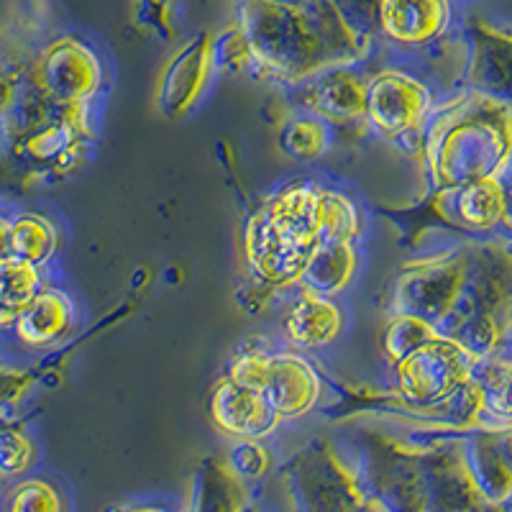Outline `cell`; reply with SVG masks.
<instances>
[{"label": "cell", "mask_w": 512, "mask_h": 512, "mask_svg": "<svg viewBox=\"0 0 512 512\" xmlns=\"http://www.w3.org/2000/svg\"><path fill=\"white\" fill-rule=\"evenodd\" d=\"M75 326V305L64 292L41 290L34 303L13 323L18 341L31 349L59 344Z\"/></svg>", "instance_id": "7c38bea8"}, {"label": "cell", "mask_w": 512, "mask_h": 512, "mask_svg": "<svg viewBox=\"0 0 512 512\" xmlns=\"http://www.w3.org/2000/svg\"><path fill=\"white\" fill-rule=\"evenodd\" d=\"M356 264H359L356 244H320L305 269L300 290L323 297L338 295L354 282Z\"/></svg>", "instance_id": "4fadbf2b"}, {"label": "cell", "mask_w": 512, "mask_h": 512, "mask_svg": "<svg viewBox=\"0 0 512 512\" xmlns=\"http://www.w3.org/2000/svg\"><path fill=\"white\" fill-rule=\"evenodd\" d=\"M29 377L26 374L11 372V369H0V413L6 408H11L13 402L21 397V392L26 390Z\"/></svg>", "instance_id": "cb8c5ba5"}, {"label": "cell", "mask_w": 512, "mask_h": 512, "mask_svg": "<svg viewBox=\"0 0 512 512\" xmlns=\"http://www.w3.org/2000/svg\"><path fill=\"white\" fill-rule=\"evenodd\" d=\"M3 512H64V505L47 479H24L8 492Z\"/></svg>", "instance_id": "ffe728a7"}, {"label": "cell", "mask_w": 512, "mask_h": 512, "mask_svg": "<svg viewBox=\"0 0 512 512\" xmlns=\"http://www.w3.org/2000/svg\"><path fill=\"white\" fill-rule=\"evenodd\" d=\"M320 187L292 182L256 210L244 228L246 264L272 287H300L320 246Z\"/></svg>", "instance_id": "3957f363"}, {"label": "cell", "mask_w": 512, "mask_h": 512, "mask_svg": "<svg viewBox=\"0 0 512 512\" xmlns=\"http://www.w3.org/2000/svg\"><path fill=\"white\" fill-rule=\"evenodd\" d=\"M210 62H213V49L208 44L190 49L185 57L177 59L175 67L167 72V80H164L162 105L169 113L185 111L187 105H192V100L198 98L205 80H208Z\"/></svg>", "instance_id": "5bb4252c"}, {"label": "cell", "mask_w": 512, "mask_h": 512, "mask_svg": "<svg viewBox=\"0 0 512 512\" xmlns=\"http://www.w3.org/2000/svg\"><path fill=\"white\" fill-rule=\"evenodd\" d=\"M41 290L44 287H41L39 267L13 259V256L3 259L0 262V328L13 326L18 315L34 303Z\"/></svg>", "instance_id": "9a60e30c"}, {"label": "cell", "mask_w": 512, "mask_h": 512, "mask_svg": "<svg viewBox=\"0 0 512 512\" xmlns=\"http://www.w3.org/2000/svg\"><path fill=\"white\" fill-rule=\"evenodd\" d=\"M36 459V446L16 428H0V477L24 474Z\"/></svg>", "instance_id": "7402d4cb"}, {"label": "cell", "mask_w": 512, "mask_h": 512, "mask_svg": "<svg viewBox=\"0 0 512 512\" xmlns=\"http://www.w3.org/2000/svg\"><path fill=\"white\" fill-rule=\"evenodd\" d=\"M11 256V221L0 218V262Z\"/></svg>", "instance_id": "484cf974"}, {"label": "cell", "mask_w": 512, "mask_h": 512, "mask_svg": "<svg viewBox=\"0 0 512 512\" xmlns=\"http://www.w3.org/2000/svg\"><path fill=\"white\" fill-rule=\"evenodd\" d=\"M285 336L300 349H326L346 328V313L333 297L300 290L285 315Z\"/></svg>", "instance_id": "30bf717a"}, {"label": "cell", "mask_w": 512, "mask_h": 512, "mask_svg": "<svg viewBox=\"0 0 512 512\" xmlns=\"http://www.w3.org/2000/svg\"><path fill=\"white\" fill-rule=\"evenodd\" d=\"M228 379L264 395L282 420L308 415L318 405L323 382L305 356L295 351H249L231 364Z\"/></svg>", "instance_id": "277c9868"}, {"label": "cell", "mask_w": 512, "mask_h": 512, "mask_svg": "<svg viewBox=\"0 0 512 512\" xmlns=\"http://www.w3.org/2000/svg\"><path fill=\"white\" fill-rule=\"evenodd\" d=\"M454 198L456 218L464 226L477 228V231L495 228L507 213L505 187L500 185V180H482L459 187V190H454Z\"/></svg>", "instance_id": "2e32d148"}, {"label": "cell", "mask_w": 512, "mask_h": 512, "mask_svg": "<svg viewBox=\"0 0 512 512\" xmlns=\"http://www.w3.org/2000/svg\"><path fill=\"white\" fill-rule=\"evenodd\" d=\"M210 418L218 431L241 441H262L280 428L282 418L264 400V395L246 390L231 379H221L210 397Z\"/></svg>", "instance_id": "ba28073f"}, {"label": "cell", "mask_w": 512, "mask_h": 512, "mask_svg": "<svg viewBox=\"0 0 512 512\" xmlns=\"http://www.w3.org/2000/svg\"><path fill=\"white\" fill-rule=\"evenodd\" d=\"M323 6L251 3L241 8L246 59L267 75L308 82L320 72L354 62V44L341 18L318 16Z\"/></svg>", "instance_id": "6da1fadb"}, {"label": "cell", "mask_w": 512, "mask_h": 512, "mask_svg": "<svg viewBox=\"0 0 512 512\" xmlns=\"http://www.w3.org/2000/svg\"><path fill=\"white\" fill-rule=\"evenodd\" d=\"M320 244H356L361 233V216L354 200L344 192L320 187Z\"/></svg>", "instance_id": "ac0fdd59"}, {"label": "cell", "mask_w": 512, "mask_h": 512, "mask_svg": "<svg viewBox=\"0 0 512 512\" xmlns=\"http://www.w3.org/2000/svg\"><path fill=\"white\" fill-rule=\"evenodd\" d=\"M308 113L326 123H351L367 118V80L344 64L308 80Z\"/></svg>", "instance_id": "9c48e42d"}, {"label": "cell", "mask_w": 512, "mask_h": 512, "mask_svg": "<svg viewBox=\"0 0 512 512\" xmlns=\"http://www.w3.org/2000/svg\"><path fill=\"white\" fill-rule=\"evenodd\" d=\"M59 236L52 221L36 213H24L11 221V256L26 264L41 267L57 251Z\"/></svg>", "instance_id": "e0dca14e"}, {"label": "cell", "mask_w": 512, "mask_h": 512, "mask_svg": "<svg viewBox=\"0 0 512 512\" xmlns=\"http://www.w3.org/2000/svg\"><path fill=\"white\" fill-rule=\"evenodd\" d=\"M482 408L502 420H512V361L500 364L482 387Z\"/></svg>", "instance_id": "603a6c76"}, {"label": "cell", "mask_w": 512, "mask_h": 512, "mask_svg": "<svg viewBox=\"0 0 512 512\" xmlns=\"http://www.w3.org/2000/svg\"><path fill=\"white\" fill-rule=\"evenodd\" d=\"M282 146L290 157L300 159V162L318 159L331 146V123L313 113H305L285 128Z\"/></svg>", "instance_id": "d6986e66"}, {"label": "cell", "mask_w": 512, "mask_h": 512, "mask_svg": "<svg viewBox=\"0 0 512 512\" xmlns=\"http://www.w3.org/2000/svg\"><path fill=\"white\" fill-rule=\"evenodd\" d=\"M21 80L13 75H8V72H0V121L8 116V111L13 108V103H16L18 93H21Z\"/></svg>", "instance_id": "d4e9b609"}, {"label": "cell", "mask_w": 512, "mask_h": 512, "mask_svg": "<svg viewBox=\"0 0 512 512\" xmlns=\"http://www.w3.org/2000/svg\"><path fill=\"white\" fill-rule=\"evenodd\" d=\"M438 333L433 328V323L423 318H415V315H397L387 326V333H384V351L390 354V359L400 361L410 354V351L418 349L420 344H425L428 338Z\"/></svg>", "instance_id": "44dd1931"}, {"label": "cell", "mask_w": 512, "mask_h": 512, "mask_svg": "<svg viewBox=\"0 0 512 512\" xmlns=\"http://www.w3.org/2000/svg\"><path fill=\"white\" fill-rule=\"evenodd\" d=\"M512 154V113L500 100L466 95L433 111L425 134V157L441 187L497 180Z\"/></svg>", "instance_id": "7a4b0ae2"}, {"label": "cell", "mask_w": 512, "mask_h": 512, "mask_svg": "<svg viewBox=\"0 0 512 512\" xmlns=\"http://www.w3.org/2000/svg\"><path fill=\"white\" fill-rule=\"evenodd\" d=\"M34 82L49 103L80 108L88 105L103 88V64L88 44L64 36L52 41L47 52L41 54Z\"/></svg>", "instance_id": "8992f818"}, {"label": "cell", "mask_w": 512, "mask_h": 512, "mask_svg": "<svg viewBox=\"0 0 512 512\" xmlns=\"http://www.w3.org/2000/svg\"><path fill=\"white\" fill-rule=\"evenodd\" d=\"M116 512H169L164 507H152V505H134V507H121Z\"/></svg>", "instance_id": "4316f807"}, {"label": "cell", "mask_w": 512, "mask_h": 512, "mask_svg": "<svg viewBox=\"0 0 512 512\" xmlns=\"http://www.w3.org/2000/svg\"><path fill=\"white\" fill-rule=\"evenodd\" d=\"M479 356L448 333H433L425 344L395 364L397 390L415 405H436L472 384Z\"/></svg>", "instance_id": "5b68a950"}, {"label": "cell", "mask_w": 512, "mask_h": 512, "mask_svg": "<svg viewBox=\"0 0 512 512\" xmlns=\"http://www.w3.org/2000/svg\"><path fill=\"white\" fill-rule=\"evenodd\" d=\"M451 21V6L441 0H390L379 6V26L392 41L423 47L436 41Z\"/></svg>", "instance_id": "8fae6325"}, {"label": "cell", "mask_w": 512, "mask_h": 512, "mask_svg": "<svg viewBox=\"0 0 512 512\" xmlns=\"http://www.w3.org/2000/svg\"><path fill=\"white\" fill-rule=\"evenodd\" d=\"M431 88L402 70H382L367 80V121L382 136L400 139L431 121Z\"/></svg>", "instance_id": "52a82bcc"}]
</instances>
